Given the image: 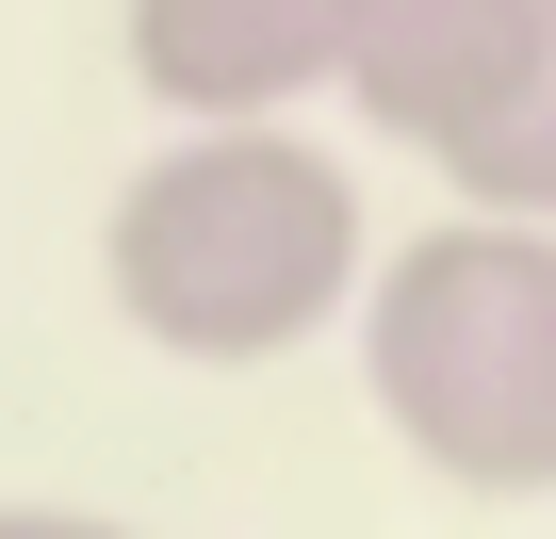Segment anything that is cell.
Here are the masks:
<instances>
[{"label": "cell", "mask_w": 556, "mask_h": 539, "mask_svg": "<svg viewBox=\"0 0 556 539\" xmlns=\"http://www.w3.org/2000/svg\"><path fill=\"white\" fill-rule=\"evenodd\" d=\"M0 539H131L115 506H0Z\"/></svg>", "instance_id": "cell-6"}, {"label": "cell", "mask_w": 556, "mask_h": 539, "mask_svg": "<svg viewBox=\"0 0 556 539\" xmlns=\"http://www.w3.org/2000/svg\"><path fill=\"white\" fill-rule=\"evenodd\" d=\"M442 180H458V213H540V229H556V17H540L523 99H507V115H491V131L442 164Z\"/></svg>", "instance_id": "cell-5"}, {"label": "cell", "mask_w": 556, "mask_h": 539, "mask_svg": "<svg viewBox=\"0 0 556 539\" xmlns=\"http://www.w3.org/2000/svg\"><path fill=\"white\" fill-rule=\"evenodd\" d=\"M344 34H361V0H115V50L180 131L344 99Z\"/></svg>", "instance_id": "cell-4"}, {"label": "cell", "mask_w": 556, "mask_h": 539, "mask_svg": "<svg viewBox=\"0 0 556 539\" xmlns=\"http://www.w3.org/2000/svg\"><path fill=\"white\" fill-rule=\"evenodd\" d=\"M361 393L442 490L556 506V229L540 213L409 229L361 295Z\"/></svg>", "instance_id": "cell-2"}, {"label": "cell", "mask_w": 556, "mask_h": 539, "mask_svg": "<svg viewBox=\"0 0 556 539\" xmlns=\"http://www.w3.org/2000/svg\"><path fill=\"white\" fill-rule=\"evenodd\" d=\"M99 295L148 360L180 376H245V360H295L328 328H361L377 295V229L361 180L295 131V115H245V131H180L115 180L99 213Z\"/></svg>", "instance_id": "cell-1"}, {"label": "cell", "mask_w": 556, "mask_h": 539, "mask_svg": "<svg viewBox=\"0 0 556 539\" xmlns=\"http://www.w3.org/2000/svg\"><path fill=\"white\" fill-rule=\"evenodd\" d=\"M540 17L556 0H361V34H344V115L409 164H458L523 66H540Z\"/></svg>", "instance_id": "cell-3"}]
</instances>
